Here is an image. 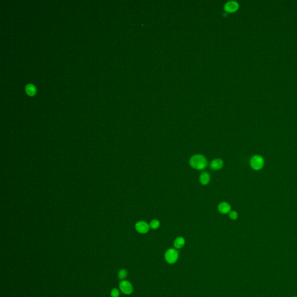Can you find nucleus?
Instances as JSON below:
<instances>
[{
	"mask_svg": "<svg viewBox=\"0 0 297 297\" xmlns=\"http://www.w3.org/2000/svg\"><path fill=\"white\" fill-rule=\"evenodd\" d=\"M224 166V162L221 159H214L210 164V167L214 170H218L222 169Z\"/></svg>",
	"mask_w": 297,
	"mask_h": 297,
	"instance_id": "7",
	"label": "nucleus"
},
{
	"mask_svg": "<svg viewBox=\"0 0 297 297\" xmlns=\"http://www.w3.org/2000/svg\"><path fill=\"white\" fill-rule=\"evenodd\" d=\"M165 259L169 264H175L178 259V251L175 249H169L165 254Z\"/></svg>",
	"mask_w": 297,
	"mask_h": 297,
	"instance_id": "2",
	"label": "nucleus"
},
{
	"mask_svg": "<svg viewBox=\"0 0 297 297\" xmlns=\"http://www.w3.org/2000/svg\"><path fill=\"white\" fill-rule=\"evenodd\" d=\"M251 166L252 169L258 170L262 169L264 164V159L260 156H254L252 157L250 161Z\"/></svg>",
	"mask_w": 297,
	"mask_h": 297,
	"instance_id": "3",
	"label": "nucleus"
},
{
	"mask_svg": "<svg viewBox=\"0 0 297 297\" xmlns=\"http://www.w3.org/2000/svg\"><path fill=\"white\" fill-rule=\"evenodd\" d=\"M135 229L139 233L145 234L149 231L150 226L144 221H139L136 224Z\"/></svg>",
	"mask_w": 297,
	"mask_h": 297,
	"instance_id": "5",
	"label": "nucleus"
},
{
	"mask_svg": "<svg viewBox=\"0 0 297 297\" xmlns=\"http://www.w3.org/2000/svg\"><path fill=\"white\" fill-rule=\"evenodd\" d=\"M229 217L230 219L235 220L238 218V214L236 211H230L229 212Z\"/></svg>",
	"mask_w": 297,
	"mask_h": 297,
	"instance_id": "15",
	"label": "nucleus"
},
{
	"mask_svg": "<svg viewBox=\"0 0 297 297\" xmlns=\"http://www.w3.org/2000/svg\"><path fill=\"white\" fill-rule=\"evenodd\" d=\"M238 7V4L236 2H230L227 4L226 5V9L227 11L230 12H232L235 10H236Z\"/></svg>",
	"mask_w": 297,
	"mask_h": 297,
	"instance_id": "10",
	"label": "nucleus"
},
{
	"mask_svg": "<svg viewBox=\"0 0 297 297\" xmlns=\"http://www.w3.org/2000/svg\"><path fill=\"white\" fill-rule=\"evenodd\" d=\"M218 209L221 213L227 214V213L230 212L231 207H230V206L228 203H227L226 202H223V203H221V204H219Z\"/></svg>",
	"mask_w": 297,
	"mask_h": 297,
	"instance_id": "6",
	"label": "nucleus"
},
{
	"mask_svg": "<svg viewBox=\"0 0 297 297\" xmlns=\"http://www.w3.org/2000/svg\"><path fill=\"white\" fill-rule=\"evenodd\" d=\"M190 165L193 169H204L207 166V161L206 157L201 154H196L192 156L190 161Z\"/></svg>",
	"mask_w": 297,
	"mask_h": 297,
	"instance_id": "1",
	"label": "nucleus"
},
{
	"mask_svg": "<svg viewBox=\"0 0 297 297\" xmlns=\"http://www.w3.org/2000/svg\"></svg>",
	"mask_w": 297,
	"mask_h": 297,
	"instance_id": "16",
	"label": "nucleus"
},
{
	"mask_svg": "<svg viewBox=\"0 0 297 297\" xmlns=\"http://www.w3.org/2000/svg\"><path fill=\"white\" fill-rule=\"evenodd\" d=\"M120 295V292L117 289H114L111 291L112 297H119Z\"/></svg>",
	"mask_w": 297,
	"mask_h": 297,
	"instance_id": "14",
	"label": "nucleus"
},
{
	"mask_svg": "<svg viewBox=\"0 0 297 297\" xmlns=\"http://www.w3.org/2000/svg\"><path fill=\"white\" fill-rule=\"evenodd\" d=\"M127 276V272L125 269H121L119 273V279H125Z\"/></svg>",
	"mask_w": 297,
	"mask_h": 297,
	"instance_id": "13",
	"label": "nucleus"
},
{
	"mask_svg": "<svg viewBox=\"0 0 297 297\" xmlns=\"http://www.w3.org/2000/svg\"><path fill=\"white\" fill-rule=\"evenodd\" d=\"M121 291L125 294L129 295L132 292L133 287L131 283L127 280L121 281L119 285Z\"/></svg>",
	"mask_w": 297,
	"mask_h": 297,
	"instance_id": "4",
	"label": "nucleus"
},
{
	"mask_svg": "<svg viewBox=\"0 0 297 297\" xmlns=\"http://www.w3.org/2000/svg\"><path fill=\"white\" fill-rule=\"evenodd\" d=\"M26 91L29 95H34L36 93V88L32 84H28L26 87Z\"/></svg>",
	"mask_w": 297,
	"mask_h": 297,
	"instance_id": "11",
	"label": "nucleus"
},
{
	"mask_svg": "<svg viewBox=\"0 0 297 297\" xmlns=\"http://www.w3.org/2000/svg\"><path fill=\"white\" fill-rule=\"evenodd\" d=\"M160 224V222L158 220L154 219L150 222L149 226H150V227L153 229H157L159 227Z\"/></svg>",
	"mask_w": 297,
	"mask_h": 297,
	"instance_id": "12",
	"label": "nucleus"
},
{
	"mask_svg": "<svg viewBox=\"0 0 297 297\" xmlns=\"http://www.w3.org/2000/svg\"><path fill=\"white\" fill-rule=\"evenodd\" d=\"M210 181V175L208 172H204L201 174L200 181L203 185H207Z\"/></svg>",
	"mask_w": 297,
	"mask_h": 297,
	"instance_id": "8",
	"label": "nucleus"
},
{
	"mask_svg": "<svg viewBox=\"0 0 297 297\" xmlns=\"http://www.w3.org/2000/svg\"><path fill=\"white\" fill-rule=\"evenodd\" d=\"M185 239L182 237H177L174 243V247L177 249H181L185 245Z\"/></svg>",
	"mask_w": 297,
	"mask_h": 297,
	"instance_id": "9",
	"label": "nucleus"
}]
</instances>
